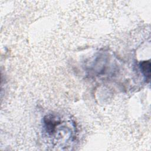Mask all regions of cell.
<instances>
[{
  "label": "cell",
  "instance_id": "6da1fadb",
  "mask_svg": "<svg viewBox=\"0 0 151 151\" xmlns=\"http://www.w3.org/2000/svg\"><path fill=\"white\" fill-rule=\"evenodd\" d=\"M141 72L145 77V79L148 82L150 77V61H143L139 65Z\"/></svg>",
  "mask_w": 151,
  "mask_h": 151
}]
</instances>
